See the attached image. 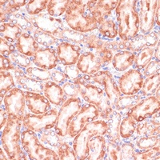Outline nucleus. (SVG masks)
Wrapping results in <instances>:
<instances>
[{"instance_id": "1", "label": "nucleus", "mask_w": 160, "mask_h": 160, "mask_svg": "<svg viewBox=\"0 0 160 160\" xmlns=\"http://www.w3.org/2000/svg\"><path fill=\"white\" fill-rule=\"evenodd\" d=\"M139 1L119 0L115 10V21L118 25V38L129 41L139 34L138 18Z\"/></svg>"}, {"instance_id": "2", "label": "nucleus", "mask_w": 160, "mask_h": 160, "mask_svg": "<svg viewBox=\"0 0 160 160\" xmlns=\"http://www.w3.org/2000/svg\"><path fill=\"white\" fill-rule=\"evenodd\" d=\"M74 82L78 86L80 98L83 102L95 106L99 111V118L108 119L114 111V108L103 89L100 86L88 81L86 75H82Z\"/></svg>"}, {"instance_id": "3", "label": "nucleus", "mask_w": 160, "mask_h": 160, "mask_svg": "<svg viewBox=\"0 0 160 160\" xmlns=\"http://www.w3.org/2000/svg\"><path fill=\"white\" fill-rule=\"evenodd\" d=\"M22 120L9 116L5 128L1 131V147L10 160H29L22 147Z\"/></svg>"}, {"instance_id": "4", "label": "nucleus", "mask_w": 160, "mask_h": 160, "mask_svg": "<svg viewBox=\"0 0 160 160\" xmlns=\"http://www.w3.org/2000/svg\"><path fill=\"white\" fill-rule=\"evenodd\" d=\"M88 0L71 1L63 18L68 28L83 34H88L98 29V22L88 11Z\"/></svg>"}, {"instance_id": "5", "label": "nucleus", "mask_w": 160, "mask_h": 160, "mask_svg": "<svg viewBox=\"0 0 160 160\" xmlns=\"http://www.w3.org/2000/svg\"><path fill=\"white\" fill-rule=\"evenodd\" d=\"M108 131V122L104 119H98L86 124L71 141L78 160H85L88 155V143L93 136L103 135Z\"/></svg>"}, {"instance_id": "6", "label": "nucleus", "mask_w": 160, "mask_h": 160, "mask_svg": "<svg viewBox=\"0 0 160 160\" xmlns=\"http://www.w3.org/2000/svg\"><path fill=\"white\" fill-rule=\"evenodd\" d=\"M22 147L31 160H58L56 151L44 145L38 134L29 129H22Z\"/></svg>"}, {"instance_id": "7", "label": "nucleus", "mask_w": 160, "mask_h": 160, "mask_svg": "<svg viewBox=\"0 0 160 160\" xmlns=\"http://www.w3.org/2000/svg\"><path fill=\"white\" fill-rule=\"evenodd\" d=\"M83 101L81 98H68L60 108H58V115L55 130L62 138H67L69 125L74 117L81 109Z\"/></svg>"}, {"instance_id": "8", "label": "nucleus", "mask_w": 160, "mask_h": 160, "mask_svg": "<svg viewBox=\"0 0 160 160\" xmlns=\"http://www.w3.org/2000/svg\"><path fill=\"white\" fill-rule=\"evenodd\" d=\"M58 115V108L55 107L42 115H35L31 112H27L22 120V129L31 130L37 134L45 130L54 129Z\"/></svg>"}, {"instance_id": "9", "label": "nucleus", "mask_w": 160, "mask_h": 160, "mask_svg": "<svg viewBox=\"0 0 160 160\" xmlns=\"http://www.w3.org/2000/svg\"><path fill=\"white\" fill-rule=\"evenodd\" d=\"M87 78L88 81L100 86L103 89L112 108L115 110V105L119 97L122 95V93L118 88L116 78L112 72L108 70L102 69L95 73V75H87Z\"/></svg>"}, {"instance_id": "10", "label": "nucleus", "mask_w": 160, "mask_h": 160, "mask_svg": "<svg viewBox=\"0 0 160 160\" xmlns=\"http://www.w3.org/2000/svg\"><path fill=\"white\" fill-rule=\"evenodd\" d=\"M99 118V111L94 105L83 102L78 113L74 117L69 125L66 139L72 141L75 135L87 123Z\"/></svg>"}, {"instance_id": "11", "label": "nucleus", "mask_w": 160, "mask_h": 160, "mask_svg": "<svg viewBox=\"0 0 160 160\" xmlns=\"http://www.w3.org/2000/svg\"><path fill=\"white\" fill-rule=\"evenodd\" d=\"M2 106V105H1ZM8 116H14L22 120L27 114L25 91L15 87L7 93L3 99V105Z\"/></svg>"}, {"instance_id": "12", "label": "nucleus", "mask_w": 160, "mask_h": 160, "mask_svg": "<svg viewBox=\"0 0 160 160\" xmlns=\"http://www.w3.org/2000/svg\"><path fill=\"white\" fill-rule=\"evenodd\" d=\"M118 88L124 95H136L142 87L144 77L142 71L135 68H131L115 77Z\"/></svg>"}, {"instance_id": "13", "label": "nucleus", "mask_w": 160, "mask_h": 160, "mask_svg": "<svg viewBox=\"0 0 160 160\" xmlns=\"http://www.w3.org/2000/svg\"><path fill=\"white\" fill-rule=\"evenodd\" d=\"M28 16L35 29L49 33L59 39L60 34L65 27V22L62 18H55L50 15L47 11L35 16L28 15Z\"/></svg>"}, {"instance_id": "14", "label": "nucleus", "mask_w": 160, "mask_h": 160, "mask_svg": "<svg viewBox=\"0 0 160 160\" xmlns=\"http://www.w3.org/2000/svg\"><path fill=\"white\" fill-rule=\"evenodd\" d=\"M158 0H141L138 7L139 34L147 35L155 28V15Z\"/></svg>"}, {"instance_id": "15", "label": "nucleus", "mask_w": 160, "mask_h": 160, "mask_svg": "<svg viewBox=\"0 0 160 160\" xmlns=\"http://www.w3.org/2000/svg\"><path fill=\"white\" fill-rule=\"evenodd\" d=\"M159 99L152 95L142 98L131 108L128 115L132 117L137 122H139L152 117L155 114L159 112Z\"/></svg>"}, {"instance_id": "16", "label": "nucleus", "mask_w": 160, "mask_h": 160, "mask_svg": "<svg viewBox=\"0 0 160 160\" xmlns=\"http://www.w3.org/2000/svg\"><path fill=\"white\" fill-rule=\"evenodd\" d=\"M118 0H88V11L92 15L98 25L113 16Z\"/></svg>"}, {"instance_id": "17", "label": "nucleus", "mask_w": 160, "mask_h": 160, "mask_svg": "<svg viewBox=\"0 0 160 160\" xmlns=\"http://www.w3.org/2000/svg\"><path fill=\"white\" fill-rule=\"evenodd\" d=\"M59 62L63 66L76 65L83 48L80 45L62 41L55 48Z\"/></svg>"}, {"instance_id": "18", "label": "nucleus", "mask_w": 160, "mask_h": 160, "mask_svg": "<svg viewBox=\"0 0 160 160\" xmlns=\"http://www.w3.org/2000/svg\"><path fill=\"white\" fill-rule=\"evenodd\" d=\"M35 67L51 71L58 67L59 60L57 56L56 50L54 48L40 47L35 55L31 58Z\"/></svg>"}, {"instance_id": "19", "label": "nucleus", "mask_w": 160, "mask_h": 160, "mask_svg": "<svg viewBox=\"0 0 160 160\" xmlns=\"http://www.w3.org/2000/svg\"><path fill=\"white\" fill-rule=\"evenodd\" d=\"M76 66L82 75H95L103 69V64L100 58L92 51L87 50H83L81 53Z\"/></svg>"}, {"instance_id": "20", "label": "nucleus", "mask_w": 160, "mask_h": 160, "mask_svg": "<svg viewBox=\"0 0 160 160\" xmlns=\"http://www.w3.org/2000/svg\"><path fill=\"white\" fill-rule=\"evenodd\" d=\"M135 55L136 54L129 51H122L115 53L110 64H108L103 69L106 70L108 68H111V69L108 71L112 72L113 74L125 72L133 68Z\"/></svg>"}, {"instance_id": "21", "label": "nucleus", "mask_w": 160, "mask_h": 160, "mask_svg": "<svg viewBox=\"0 0 160 160\" xmlns=\"http://www.w3.org/2000/svg\"><path fill=\"white\" fill-rule=\"evenodd\" d=\"M26 103L28 111L35 115H42L52 108L49 100L42 93L25 91Z\"/></svg>"}, {"instance_id": "22", "label": "nucleus", "mask_w": 160, "mask_h": 160, "mask_svg": "<svg viewBox=\"0 0 160 160\" xmlns=\"http://www.w3.org/2000/svg\"><path fill=\"white\" fill-rule=\"evenodd\" d=\"M159 112L156 113L150 118L137 122L136 130L134 137L151 136L160 135Z\"/></svg>"}, {"instance_id": "23", "label": "nucleus", "mask_w": 160, "mask_h": 160, "mask_svg": "<svg viewBox=\"0 0 160 160\" xmlns=\"http://www.w3.org/2000/svg\"><path fill=\"white\" fill-rule=\"evenodd\" d=\"M88 155L85 160H103L107 157V138L103 135H95L88 143Z\"/></svg>"}, {"instance_id": "24", "label": "nucleus", "mask_w": 160, "mask_h": 160, "mask_svg": "<svg viewBox=\"0 0 160 160\" xmlns=\"http://www.w3.org/2000/svg\"><path fill=\"white\" fill-rule=\"evenodd\" d=\"M42 94L49 100L51 105L55 106V108H60L68 99L61 85L55 83L51 80L44 82Z\"/></svg>"}, {"instance_id": "25", "label": "nucleus", "mask_w": 160, "mask_h": 160, "mask_svg": "<svg viewBox=\"0 0 160 160\" xmlns=\"http://www.w3.org/2000/svg\"><path fill=\"white\" fill-rule=\"evenodd\" d=\"M16 51L22 55L32 58L40 48V46L35 41L32 34L23 32L15 43Z\"/></svg>"}, {"instance_id": "26", "label": "nucleus", "mask_w": 160, "mask_h": 160, "mask_svg": "<svg viewBox=\"0 0 160 160\" xmlns=\"http://www.w3.org/2000/svg\"><path fill=\"white\" fill-rule=\"evenodd\" d=\"M122 118V115L119 112L114 110L109 118L106 120L108 122V131L105 138L108 141L117 143L122 142V139L119 134V126Z\"/></svg>"}, {"instance_id": "27", "label": "nucleus", "mask_w": 160, "mask_h": 160, "mask_svg": "<svg viewBox=\"0 0 160 160\" xmlns=\"http://www.w3.org/2000/svg\"><path fill=\"white\" fill-rule=\"evenodd\" d=\"M29 1L27 0H4L0 1V22H8V17L25 8Z\"/></svg>"}, {"instance_id": "28", "label": "nucleus", "mask_w": 160, "mask_h": 160, "mask_svg": "<svg viewBox=\"0 0 160 160\" xmlns=\"http://www.w3.org/2000/svg\"><path fill=\"white\" fill-rule=\"evenodd\" d=\"M109 41L110 40L106 39L103 37L101 36L96 30L93 32L87 34L85 40H84L83 43L81 47L83 48V50L95 52V51H99L102 48H107Z\"/></svg>"}, {"instance_id": "29", "label": "nucleus", "mask_w": 160, "mask_h": 160, "mask_svg": "<svg viewBox=\"0 0 160 160\" xmlns=\"http://www.w3.org/2000/svg\"><path fill=\"white\" fill-rule=\"evenodd\" d=\"M142 98L143 97L140 95L139 93L132 95H122L118 98V102L115 105V110L119 112L122 115V117L128 115L131 108H134Z\"/></svg>"}, {"instance_id": "30", "label": "nucleus", "mask_w": 160, "mask_h": 160, "mask_svg": "<svg viewBox=\"0 0 160 160\" xmlns=\"http://www.w3.org/2000/svg\"><path fill=\"white\" fill-rule=\"evenodd\" d=\"M38 135L39 137L40 141L44 145L55 151L65 139V138L59 136L54 129L42 131V132L38 133Z\"/></svg>"}, {"instance_id": "31", "label": "nucleus", "mask_w": 160, "mask_h": 160, "mask_svg": "<svg viewBox=\"0 0 160 160\" xmlns=\"http://www.w3.org/2000/svg\"><path fill=\"white\" fill-rule=\"evenodd\" d=\"M98 34L104 38L108 40L115 39L118 37V25L114 17H110L102 23L98 25L97 29Z\"/></svg>"}, {"instance_id": "32", "label": "nucleus", "mask_w": 160, "mask_h": 160, "mask_svg": "<svg viewBox=\"0 0 160 160\" xmlns=\"http://www.w3.org/2000/svg\"><path fill=\"white\" fill-rule=\"evenodd\" d=\"M8 22H12V23L17 25L23 32L32 34L35 30V28L33 27L32 23L28 18L27 13L23 11V9H21V11L10 15L8 18Z\"/></svg>"}, {"instance_id": "33", "label": "nucleus", "mask_w": 160, "mask_h": 160, "mask_svg": "<svg viewBox=\"0 0 160 160\" xmlns=\"http://www.w3.org/2000/svg\"><path fill=\"white\" fill-rule=\"evenodd\" d=\"M23 31L18 26L12 22H6L0 24V35L1 37L8 40V42L15 44Z\"/></svg>"}, {"instance_id": "34", "label": "nucleus", "mask_w": 160, "mask_h": 160, "mask_svg": "<svg viewBox=\"0 0 160 160\" xmlns=\"http://www.w3.org/2000/svg\"><path fill=\"white\" fill-rule=\"evenodd\" d=\"M137 122L130 115L123 116L119 126V134L122 140H130L134 137Z\"/></svg>"}, {"instance_id": "35", "label": "nucleus", "mask_w": 160, "mask_h": 160, "mask_svg": "<svg viewBox=\"0 0 160 160\" xmlns=\"http://www.w3.org/2000/svg\"><path fill=\"white\" fill-rule=\"evenodd\" d=\"M72 0H49L47 12L55 18H60L64 15L71 4Z\"/></svg>"}, {"instance_id": "36", "label": "nucleus", "mask_w": 160, "mask_h": 160, "mask_svg": "<svg viewBox=\"0 0 160 160\" xmlns=\"http://www.w3.org/2000/svg\"><path fill=\"white\" fill-rule=\"evenodd\" d=\"M32 35L35 38V41L38 42V45L40 47H43V48H56L57 46L61 42V40L58 39L54 35L45 32V31L35 29V28L32 32Z\"/></svg>"}, {"instance_id": "37", "label": "nucleus", "mask_w": 160, "mask_h": 160, "mask_svg": "<svg viewBox=\"0 0 160 160\" xmlns=\"http://www.w3.org/2000/svg\"><path fill=\"white\" fill-rule=\"evenodd\" d=\"M160 85V74H156L151 77L144 78L142 87L139 91V94L142 97H148L155 95Z\"/></svg>"}, {"instance_id": "38", "label": "nucleus", "mask_w": 160, "mask_h": 160, "mask_svg": "<svg viewBox=\"0 0 160 160\" xmlns=\"http://www.w3.org/2000/svg\"><path fill=\"white\" fill-rule=\"evenodd\" d=\"M16 87L15 80L9 71H0V102L2 105L7 93Z\"/></svg>"}, {"instance_id": "39", "label": "nucleus", "mask_w": 160, "mask_h": 160, "mask_svg": "<svg viewBox=\"0 0 160 160\" xmlns=\"http://www.w3.org/2000/svg\"><path fill=\"white\" fill-rule=\"evenodd\" d=\"M16 87L21 88L24 91H33V92L42 94L44 82H38L33 78H29L27 75H24L18 81H16Z\"/></svg>"}, {"instance_id": "40", "label": "nucleus", "mask_w": 160, "mask_h": 160, "mask_svg": "<svg viewBox=\"0 0 160 160\" xmlns=\"http://www.w3.org/2000/svg\"><path fill=\"white\" fill-rule=\"evenodd\" d=\"M155 50V48H145L141 50L138 53H137L135 55L134 65H133L132 68L142 71L146 66L154 58Z\"/></svg>"}, {"instance_id": "41", "label": "nucleus", "mask_w": 160, "mask_h": 160, "mask_svg": "<svg viewBox=\"0 0 160 160\" xmlns=\"http://www.w3.org/2000/svg\"><path fill=\"white\" fill-rule=\"evenodd\" d=\"M86 36H87V34L74 31V30L68 28L67 24L65 23V27L60 34L59 39L76 44V45L82 46L84 40H85Z\"/></svg>"}, {"instance_id": "42", "label": "nucleus", "mask_w": 160, "mask_h": 160, "mask_svg": "<svg viewBox=\"0 0 160 160\" xmlns=\"http://www.w3.org/2000/svg\"><path fill=\"white\" fill-rule=\"evenodd\" d=\"M135 144V151H143L155 147L160 142L159 135L151 136H137L133 137L131 139Z\"/></svg>"}, {"instance_id": "43", "label": "nucleus", "mask_w": 160, "mask_h": 160, "mask_svg": "<svg viewBox=\"0 0 160 160\" xmlns=\"http://www.w3.org/2000/svg\"><path fill=\"white\" fill-rule=\"evenodd\" d=\"M56 153L60 160H78L70 140L64 139L62 143L56 150Z\"/></svg>"}, {"instance_id": "44", "label": "nucleus", "mask_w": 160, "mask_h": 160, "mask_svg": "<svg viewBox=\"0 0 160 160\" xmlns=\"http://www.w3.org/2000/svg\"><path fill=\"white\" fill-rule=\"evenodd\" d=\"M26 75L29 78L38 81V82H46L51 80V72L48 70L38 68L35 66H31L25 70Z\"/></svg>"}, {"instance_id": "45", "label": "nucleus", "mask_w": 160, "mask_h": 160, "mask_svg": "<svg viewBox=\"0 0 160 160\" xmlns=\"http://www.w3.org/2000/svg\"><path fill=\"white\" fill-rule=\"evenodd\" d=\"M49 0H31L23 8V11L28 15L35 16L47 11Z\"/></svg>"}, {"instance_id": "46", "label": "nucleus", "mask_w": 160, "mask_h": 160, "mask_svg": "<svg viewBox=\"0 0 160 160\" xmlns=\"http://www.w3.org/2000/svg\"><path fill=\"white\" fill-rule=\"evenodd\" d=\"M125 45L126 51H131L135 54L138 53L143 48H148L145 35L142 34H138L135 38H133L129 41H125Z\"/></svg>"}, {"instance_id": "47", "label": "nucleus", "mask_w": 160, "mask_h": 160, "mask_svg": "<svg viewBox=\"0 0 160 160\" xmlns=\"http://www.w3.org/2000/svg\"><path fill=\"white\" fill-rule=\"evenodd\" d=\"M160 158V145L143 151H135V160H158Z\"/></svg>"}, {"instance_id": "48", "label": "nucleus", "mask_w": 160, "mask_h": 160, "mask_svg": "<svg viewBox=\"0 0 160 160\" xmlns=\"http://www.w3.org/2000/svg\"><path fill=\"white\" fill-rule=\"evenodd\" d=\"M119 147L120 160H135V148L132 140H122Z\"/></svg>"}, {"instance_id": "49", "label": "nucleus", "mask_w": 160, "mask_h": 160, "mask_svg": "<svg viewBox=\"0 0 160 160\" xmlns=\"http://www.w3.org/2000/svg\"><path fill=\"white\" fill-rule=\"evenodd\" d=\"M9 58H11V62L15 65L18 66L20 68H23V69H27V68H30L33 64L31 58L26 56V55H22V53L18 52L17 51L13 53V54H11Z\"/></svg>"}, {"instance_id": "50", "label": "nucleus", "mask_w": 160, "mask_h": 160, "mask_svg": "<svg viewBox=\"0 0 160 160\" xmlns=\"http://www.w3.org/2000/svg\"><path fill=\"white\" fill-rule=\"evenodd\" d=\"M63 92L68 98H80L79 90H78V86L74 82L71 81H66L64 83L61 85Z\"/></svg>"}, {"instance_id": "51", "label": "nucleus", "mask_w": 160, "mask_h": 160, "mask_svg": "<svg viewBox=\"0 0 160 160\" xmlns=\"http://www.w3.org/2000/svg\"><path fill=\"white\" fill-rule=\"evenodd\" d=\"M106 159L120 160L119 143L107 140V157Z\"/></svg>"}, {"instance_id": "52", "label": "nucleus", "mask_w": 160, "mask_h": 160, "mask_svg": "<svg viewBox=\"0 0 160 160\" xmlns=\"http://www.w3.org/2000/svg\"><path fill=\"white\" fill-rule=\"evenodd\" d=\"M50 72H51V81L55 82V83L62 85L66 81H68L66 78L65 73H64V66L62 65L60 62L56 68L50 71Z\"/></svg>"}, {"instance_id": "53", "label": "nucleus", "mask_w": 160, "mask_h": 160, "mask_svg": "<svg viewBox=\"0 0 160 160\" xmlns=\"http://www.w3.org/2000/svg\"><path fill=\"white\" fill-rule=\"evenodd\" d=\"M142 74L144 78L151 77L160 73V62L153 58L151 62L142 70Z\"/></svg>"}, {"instance_id": "54", "label": "nucleus", "mask_w": 160, "mask_h": 160, "mask_svg": "<svg viewBox=\"0 0 160 160\" xmlns=\"http://www.w3.org/2000/svg\"><path fill=\"white\" fill-rule=\"evenodd\" d=\"M16 51V48L14 43L8 42L2 37H0V54L6 57H10L11 54Z\"/></svg>"}, {"instance_id": "55", "label": "nucleus", "mask_w": 160, "mask_h": 160, "mask_svg": "<svg viewBox=\"0 0 160 160\" xmlns=\"http://www.w3.org/2000/svg\"><path fill=\"white\" fill-rule=\"evenodd\" d=\"M64 73L67 79L71 82H74L82 75V73L80 72L76 65L64 66Z\"/></svg>"}, {"instance_id": "56", "label": "nucleus", "mask_w": 160, "mask_h": 160, "mask_svg": "<svg viewBox=\"0 0 160 160\" xmlns=\"http://www.w3.org/2000/svg\"><path fill=\"white\" fill-rule=\"evenodd\" d=\"M25 70L26 69H23V68H20L18 66L15 65V64L13 63L11 68H10V69L8 70V71L13 75V77H14L15 80V82H16V81H18L21 77L26 75Z\"/></svg>"}, {"instance_id": "57", "label": "nucleus", "mask_w": 160, "mask_h": 160, "mask_svg": "<svg viewBox=\"0 0 160 160\" xmlns=\"http://www.w3.org/2000/svg\"><path fill=\"white\" fill-rule=\"evenodd\" d=\"M13 62L9 57H6L0 55V71H8Z\"/></svg>"}, {"instance_id": "58", "label": "nucleus", "mask_w": 160, "mask_h": 160, "mask_svg": "<svg viewBox=\"0 0 160 160\" xmlns=\"http://www.w3.org/2000/svg\"><path fill=\"white\" fill-rule=\"evenodd\" d=\"M8 118H9L8 114L6 111L4 107H2V105L1 108H0V129H1V131L3 130L5 126L8 123Z\"/></svg>"}, {"instance_id": "59", "label": "nucleus", "mask_w": 160, "mask_h": 160, "mask_svg": "<svg viewBox=\"0 0 160 160\" xmlns=\"http://www.w3.org/2000/svg\"><path fill=\"white\" fill-rule=\"evenodd\" d=\"M155 26L159 28L160 25V3L158 4V7L156 8V11H155Z\"/></svg>"}, {"instance_id": "60", "label": "nucleus", "mask_w": 160, "mask_h": 160, "mask_svg": "<svg viewBox=\"0 0 160 160\" xmlns=\"http://www.w3.org/2000/svg\"><path fill=\"white\" fill-rule=\"evenodd\" d=\"M159 51H160V43H158L157 45V47L155 48V53H154V58L158 61H160V55H159Z\"/></svg>"}, {"instance_id": "61", "label": "nucleus", "mask_w": 160, "mask_h": 160, "mask_svg": "<svg viewBox=\"0 0 160 160\" xmlns=\"http://www.w3.org/2000/svg\"><path fill=\"white\" fill-rule=\"evenodd\" d=\"M0 158H1L2 160L9 159L8 157V155H7V154H6V152L4 151V150L2 149V147H1V149H0Z\"/></svg>"}, {"instance_id": "62", "label": "nucleus", "mask_w": 160, "mask_h": 160, "mask_svg": "<svg viewBox=\"0 0 160 160\" xmlns=\"http://www.w3.org/2000/svg\"><path fill=\"white\" fill-rule=\"evenodd\" d=\"M159 92H160V88H158V89L157 90V91H156V92H155V95H154V96H155V97H156L157 98H158V99H159V100H160Z\"/></svg>"}]
</instances>
